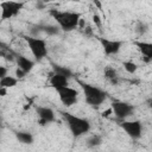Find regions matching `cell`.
<instances>
[{
    "mask_svg": "<svg viewBox=\"0 0 152 152\" xmlns=\"http://www.w3.org/2000/svg\"><path fill=\"white\" fill-rule=\"evenodd\" d=\"M50 15L55 19L62 31H72L80 25L81 14L77 12L70 11H58V10H50Z\"/></svg>",
    "mask_w": 152,
    "mask_h": 152,
    "instance_id": "obj_1",
    "label": "cell"
},
{
    "mask_svg": "<svg viewBox=\"0 0 152 152\" xmlns=\"http://www.w3.org/2000/svg\"><path fill=\"white\" fill-rule=\"evenodd\" d=\"M64 121L66 122L70 132L72 133L74 137L78 138L86 133H88L90 131V122L89 120L87 119H83V118H80V116H76L71 113H68V112H61Z\"/></svg>",
    "mask_w": 152,
    "mask_h": 152,
    "instance_id": "obj_2",
    "label": "cell"
},
{
    "mask_svg": "<svg viewBox=\"0 0 152 152\" xmlns=\"http://www.w3.org/2000/svg\"><path fill=\"white\" fill-rule=\"evenodd\" d=\"M77 83L81 86V88L83 90V94H84L86 102L88 104H90L91 107H99L104 102V100L107 97V94L102 89H100V88H97L93 84L86 83L81 80H77Z\"/></svg>",
    "mask_w": 152,
    "mask_h": 152,
    "instance_id": "obj_3",
    "label": "cell"
},
{
    "mask_svg": "<svg viewBox=\"0 0 152 152\" xmlns=\"http://www.w3.org/2000/svg\"><path fill=\"white\" fill-rule=\"evenodd\" d=\"M25 42L27 43L30 51L32 52L33 57L37 61L43 59L48 55V46H46V40L38 38V37H30V36H24Z\"/></svg>",
    "mask_w": 152,
    "mask_h": 152,
    "instance_id": "obj_4",
    "label": "cell"
},
{
    "mask_svg": "<svg viewBox=\"0 0 152 152\" xmlns=\"http://www.w3.org/2000/svg\"><path fill=\"white\" fill-rule=\"evenodd\" d=\"M24 2H17V1H2L0 2V8H1V15L0 19L1 21L8 20L13 17H17L20 10H23Z\"/></svg>",
    "mask_w": 152,
    "mask_h": 152,
    "instance_id": "obj_5",
    "label": "cell"
},
{
    "mask_svg": "<svg viewBox=\"0 0 152 152\" xmlns=\"http://www.w3.org/2000/svg\"><path fill=\"white\" fill-rule=\"evenodd\" d=\"M112 112L118 120H125L127 116L132 115L134 112V106L124 101H114L110 104Z\"/></svg>",
    "mask_w": 152,
    "mask_h": 152,
    "instance_id": "obj_6",
    "label": "cell"
},
{
    "mask_svg": "<svg viewBox=\"0 0 152 152\" xmlns=\"http://www.w3.org/2000/svg\"><path fill=\"white\" fill-rule=\"evenodd\" d=\"M120 127L127 133L128 137H131L132 139H139L141 137V122L139 120H122L120 124Z\"/></svg>",
    "mask_w": 152,
    "mask_h": 152,
    "instance_id": "obj_7",
    "label": "cell"
},
{
    "mask_svg": "<svg viewBox=\"0 0 152 152\" xmlns=\"http://www.w3.org/2000/svg\"><path fill=\"white\" fill-rule=\"evenodd\" d=\"M58 93V96H59V100L62 101V103L65 106V107H71L72 104L76 103L77 101V90L71 88V87H64V88H61L58 90H56Z\"/></svg>",
    "mask_w": 152,
    "mask_h": 152,
    "instance_id": "obj_8",
    "label": "cell"
},
{
    "mask_svg": "<svg viewBox=\"0 0 152 152\" xmlns=\"http://www.w3.org/2000/svg\"><path fill=\"white\" fill-rule=\"evenodd\" d=\"M101 45H102V49L104 51L106 55L110 56V55H116L121 46H122V42L121 40H112V39H107V38H99Z\"/></svg>",
    "mask_w": 152,
    "mask_h": 152,
    "instance_id": "obj_9",
    "label": "cell"
},
{
    "mask_svg": "<svg viewBox=\"0 0 152 152\" xmlns=\"http://www.w3.org/2000/svg\"><path fill=\"white\" fill-rule=\"evenodd\" d=\"M37 114H38V124L40 126H46L48 124L55 121V112L49 107H37Z\"/></svg>",
    "mask_w": 152,
    "mask_h": 152,
    "instance_id": "obj_10",
    "label": "cell"
},
{
    "mask_svg": "<svg viewBox=\"0 0 152 152\" xmlns=\"http://www.w3.org/2000/svg\"><path fill=\"white\" fill-rule=\"evenodd\" d=\"M134 44L142 55L144 62L150 63L152 61V44L147 42H134Z\"/></svg>",
    "mask_w": 152,
    "mask_h": 152,
    "instance_id": "obj_11",
    "label": "cell"
},
{
    "mask_svg": "<svg viewBox=\"0 0 152 152\" xmlns=\"http://www.w3.org/2000/svg\"><path fill=\"white\" fill-rule=\"evenodd\" d=\"M14 59H15V62L18 64V68L21 69L25 74H28L33 69V66H34V62L28 59L27 57H25L23 55H15Z\"/></svg>",
    "mask_w": 152,
    "mask_h": 152,
    "instance_id": "obj_12",
    "label": "cell"
},
{
    "mask_svg": "<svg viewBox=\"0 0 152 152\" xmlns=\"http://www.w3.org/2000/svg\"><path fill=\"white\" fill-rule=\"evenodd\" d=\"M50 86L55 89V90H58L61 88H64V87H68L69 86V81L66 77L62 76V75H58V74H53L51 77H50Z\"/></svg>",
    "mask_w": 152,
    "mask_h": 152,
    "instance_id": "obj_13",
    "label": "cell"
},
{
    "mask_svg": "<svg viewBox=\"0 0 152 152\" xmlns=\"http://www.w3.org/2000/svg\"><path fill=\"white\" fill-rule=\"evenodd\" d=\"M104 77H106V80H108L112 84H118V82H119V76H118V72H116V70L114 69V68H112V66H107V68H104Z\"/></svg>",
    "mask_w": 152,
    "mask_h": 152,
    "instance_id": "obj_14",
    "label": "cell"
},
{
    "mask_svg": "<svg viewBox=\"0 0 152 152\" xmlns=\"http://www.w3.org/2000/svg\"><path fill=\"white\" fill-rule=\"evenodd\" d=\"M52 70H53V74L62 75V76L66 77L68 80L70 77H72V71L69 68H66V66H63V65H58V64H53L52 63Z\"/></svg>",
    "mask_w": 152,
    "mask_h": 152,
    "instance_id": "obj_15",
    "label": "cell"
},
{
    "mask_svg": "<svg viewBox=\"0 0 152 152\" xmlns=\"http://www.w3.org/2000/svg\"><path fill=\"white\" fill-rule=\"evenodd\" d=\"M15 137L20 142L26 145H30L33 142V135L30 132H15Z\"/></svg>",
    "mask_w": 152,
    "mask_h": 152,
    "instance_id": "obj_16",
    "label": "cell"
},
{
    "mask_svg": "<svg viewBox=\"0 0 152 152\" xmlns=\"http://www.w3.org/2000/svg\"><path fill=\"white\" fill-rule=\"evenodd\" d=\"M17 83H18V80H17L15 77L8 76V75L5 76V77H2V78L0 80V87H1V88H6V89L17 86Z\"/></svg>",
    "mask_w": 152,
    "mask_h": 152,
    "instance_id": "obj_17",
    "label": "cell"
},
{
    "mask_svg": "<svg viewBox=\"0 0 152 152\" xmlns=\"http://www.w3.org/2000/svg\"><path fill=\"white\" fill-rule=\"evenodd\" d=\"M101 142H102V138L99 134H93L87 139V146L89 147H96L101 145Z\"/></svg>",
    "mask_w": 152,
    "mask_h": 152,
    "instance_id": "obj_18",
    "label": "cell"
},
{
    "mask_svg": "<svg viewBox=\"0 0 152 152\" xmlns=\"http://www.w3.org/2000/svg\"><path fill=\"white\" fill-rule=\"evenodd\" d=\"M122 66L124 69L128 72V74H134L137 70H138V65L134 63V62H131V61H125L122 63Z\"/></svg>",
    "mask_w": 152,
    "mask_h": 152,
    "instance_id": "obj_19",
    "label": "cell"
},
{
    "mask_svg": "<svg viewBox=\"0 0 152 152\" xmlns=\"http://www.w3.org/2000/svg\"><path fill=\"white\" fill-rule=\"evenodd\" d=\"M42 31H45L49 34H56L58 33V27L57 26H39Z\"/></svg>",
    "mask_w": 152,
    "mask_h": 152,
    "instance_id": "obj_20",
    "label": "cell"
},
{
    "mask_svg": "<svg viewBox=\"0 0 152 152\" xmlns=\"http://www.w3.org/2000/svg\"><path fill=\"white\" fill-rule=\"evenodd\" d=\"M137 31L139 32V34H144L147 31V25L145 23H140L139 26H138V28H137Z\"/></svg>",
    "mask_w": 152,
    "mask_h": 152,
    "instance_id": "obj_21",
    "label": "cell"
},
{
    "mask_svg": "<svg viewBox=\"0 0 152 152\" xmlns=\"http://www.w3.org/2000/svg\"><path fill=\"white\" fill-rule=\"evenodd\" d=\"M93 21L95 23V25H96L99 28L102 26V21H101V18H100V17H99V14H96V13H95V14H93Z\"/></svg>",
    "mask_w": 152,
    "mask_h": 152,
    "instance_id": "obj_22",
    "label": "cell"
},
{
    "mask_svg": "<svg viewBox=\"0 0 152 152\" xmlns=\"http://www.w3.org/2000/svg\"><path fill=\"white\" fill-rule=\"evenodd\" d=\"M25 75H26V74H25L21 69H19V68H17V69H15V78H17V80L24 78V77H25Z\"/></svg>",
    "mask_w": 152,
    "mask_h": 152,
    "instance_id": "obj_23",
    "label": "cell"
},
{
    "mask_svg": "<svg viewBox=\"0 0 152 152\" xmlns=\"http://www.w3.org/2000/svg\"><path fill=\"white\" fill-rule=\"evenodd\" d=\"M7 68L6 66H2V65H0V80L2 78V77H5V76H7Z\"/></svg>",
    "mask_w": 152,
    "mask_h": 152,
    "instance_id": "obj_24",
    "label": "cell"
},
{
    "mask_svg": "<svg viewBox=\"0 0 152 152\" xmlns=\"http://www.w3.org/2000/svg\"><path fill=\"white\" fill-rule=\"evenodd\" d=\"M110 114H113V112H112V108H110V107H109L108 109H106V110H103V112H102V116H103V118H108Z\"/></svg>",
    "mask_w": 152,
    "mask_h": 152,
    "instance_id": "obj_25",
    "label": "cell"
},
{
    "mask_svg": "<svg viewBox=\"0 0 152 152\" xmlns=\"http://www.w3.org/2000/svg\"><path fill=\"white\" fill-rule=\"evenodd\" d=\"M93 4H94L99 10H102V4H101L99 0H94V2H93Z\"/></svg>",
    "mask_w": 152,
    "mask_h": 152,
    "instance_id": "obj_26",
    "label": "cell"
},
{
    "mask_svg": "<svg viewBox=\"0 0 152 152\" xmlns=\"http://www.w3.org/2000/svg\"><path fill=\"white\" fill-rule=\"evenodd\" d=\"M7 94V89L6 88H1L0 87V96H5Z\"/></svg>",
    "mask_w": 152,
    "mask_h": 152,
    "instance_id": "obj_27",
    "label": "cell"
},
{
    "mask_svg": "<svg viewBox=\"0 0 152 152\" xmlns=\"http://www.w3.org/2000/svg\"><path fill=\"white\" fill-rule=\"evenodd\" d=\"M0 126H1V120H0Z\"/></svg>",
    "mask_w": 152,
    "mask_h": 152,
    "instance_id": "obj_28",
    "label": "cell"
}]
</instances>
